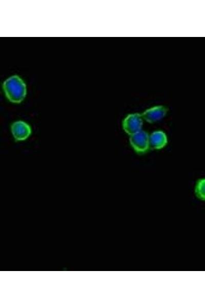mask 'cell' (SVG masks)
<instances>
[{
    "instance_id": "6da1fadb",
    "label": "cell",
    "mask_w": 205,
    "mask_h": 308,
    "mask_svg": "<svg viewBox=\"0 0 205 308\" xmlns=\"http://www.w3.org/2000/svg\"><path fill=\"white\" fill-rule=\"evenodd\" d=\"M3 88L7 98L14 103L22 102L27 93L25 83L16 75L7 79L3 83Z\"/></svg>"
},
{
    "instance_id": "7a4b0ae2",
    "label": "cell",
    "mask_w": 205,
    "mask_h": 308,
    "mask_svg": "<svg viewBox=\"0 0 205 308\" xmlns=\"http://www.w3.org/2000/svg\"><path fill=\"white\" fill-rule=\"evenodd\" d=\"M129 141L134 151L138 154L145 153L150 148L149 136L144 130L130 136Z\"/></svg>"
},
{
    "instance_id": "3957f363",
    "label": "cell",
    "mask_w": 205,
    "mask_h": 308,
    "mask_svg": "<svg viewBox=\"0 0 205 308\" xmlns=\"http://www.w3.org/2000/svg\"><path fill=\"white\" fill-rule=\"evenodd\" d=\"M142 125V118L139 113L129 114L122 121L123 129L129 136L141 130Z\"/></svg>"
},
{
    "instance_id": "277c9868",
    "label": "cell",
    "mask_w": 205,
    "mask_h": 308,
    "mask_svg": "<svg viewBox=\"0 0 205 308\" xmlns=\"http://www.w3.org/2000/svg\"><path fill=\"white\" fill-rule=\"evenodd\" d=\"M168 108L163 105H157L146 109L142 113L144 120L149 123H154L163 119L167 113Z\"/></svg>"
},
{
    "instance_id": "5b68a950",
    "label": "cell",
    "mask_w": 205,
    "mask_h": 308,
    "mask_svg": "<svg viewBox=\"0 0 205 308\" xmlns=\"http://www.w3.org/2000/svg\"><path fill=\"white\" fill-rule=\"evenodd\" d=\"M11 131L16 141H24L30 136L31 128L27 123L17 121L12 124Z\"/></svg>"
},
{
    "instance_id": "8992f818",
    "label": "cell",
    "mask_w": 205,
    "mask_h": 308,
    "mask_svg": "<svg viewBox=\"0 0 205 308\" xmlns=\"http://www.w3.org/2000/svg\"><path fill=\"white\" fill-rule=\"evenodd\" d=\"M167 143V136L162 131H155L149 136L150 148L152 149H162Z\"/></svg>"
},
{
    "instance_id": "52a82bcc",
    "label": "cell",
    "mask_w": 205,
    "mask_h": 308,
    "mask_svg": "<svg viewBox=\"0 0 205 308\" xmlns=\"http://www.w3.org/2000/svg\"><path fill=\"white\" fill-rule=\"evenodd\" d=\"M195 192L198 198L205 201V178L197 181L195 188Z\"/></svg>"
}]
</instances>
